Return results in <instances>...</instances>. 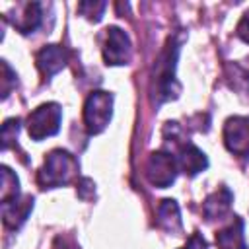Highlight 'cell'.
Listing matches in <instances>:
<instances>
[{
  "label": "cell",
  "mask_w": 249,
  "mask_h": 249,
  "mask_svg": "<svg viewBox=\"0 0 249 249\" xmlns=\"http://www.w3.org/2000/svg\"><path fill=\"white\" fill-rule=\"evenodd\" d=\"M224 144L239 158H249V117H230L224 124Z\"/></svg>",
  "instance_id": "6"
},
{
  "label": "cell",
  "mask_w": 249,
  "mask_h": 249,
  "mask_svg": "<svg viewBox=\"0 0 249 249\" xmlns=\"http://www.w3.org/2000/svg\"><path fill=\"white\" fill-rule=\"evenodd\" d=\"M231 200H233V195L228 187H220L216 193H212L204 204H202V212L208 220H220L224 218L228 212H230V206H231Z\"/></svg>",
  "instance_id": "11"
},
{
  "label": "cell",
  "mask_w": 249,
  "mask_h": 249,
  "mask_svg": "<svg viewBox=\"0 0 249 249\" xmlns=\"http://www.w3.org/2000/svg\"><path fill=\"white\" fill-rule=\"evenodd\" d=\"M216 243L218 249H247L241 218L233 216V222L216 233Z\"/></svg>",
  "instance_id": "12"
},
{
  "label": "cell",
  "mask_w": 249,
  "mask_h": 249,
  "mask_svg": "<svg viewBox=\"0 0 249 249\" xmlns=\"http://www.w3.org/2000/svg\"><path fill=\"white\" fill-rule=\"evenodd\" d=\"M105 45H103V60L105 64L111 66H119V64H126L130 60L132 54V47H130V39L128 35L121 29V27H107L105 29Z\"/></svg>",
  "instance_id": "5"
},
{
  "label": "cell",
  "mask_w": 249,
  "mask_h": 249,
  "mask_svg": "<svg viewBox=\"0 0 249 249\" xmlns=\"http://www.w3.org/2000/svg\"><path fill=\"white\" fill-rule=\"evenodd\" d=\"M2 70H4V78H2V97H6L8 91H10V82H12L10 78L16 76V74H12V70H10V66H8L6 60L2 62Z\"/></svg>",
  "instance_id": "20"
},
{
  "label": "cell",
  "mask_w": 249,
  "mask_h": 249,
  "mask_svg": "<svg viewBox=\"0 0 249 249\" xmlns=\"http://www.w3.org/2000/svg\"><path fill=\"white\" fill-rule=\"evenodd\" d=\"M177 171H179L177 158L171 156L169 152L158 150L150 154L148 163H146V177L154 187H160V189L169 187L175 181Z\"/></svg>",
  "instance_id": "4"
},
{
  "label": "cell",
  "mask_w": 249,
  "mask_h": 249,
  "mask_svg": "<svg viewBox=\"0 0 249 249\" xmlns=\"http://www.w3.org/2000/svg\"><path fill=\"white\" fill-rule=\"evenodd\" d=\"M237 37L241 39V41H245V43H249V10L243 14V18L239 19V23H237Z\"/></svg>",
  "instance_id": "19"
},
{
  "label": "cell",
  "mask_w": 249,
  "mask_h": 249,
  "mask_svg": "<svg viewBox=\"0 0 249 249\" xmlns=\"http://www.w3.org/2000/svg\"><path fill=\"white\" fill-rule=\"evenodd\" d=\"M175 54L177 47L167 45V49L161 54V60L158 62V76H156V88L160 93V99H169L171 97V86L175 82L173 78V68H175Z\"/></svg>",
  "instance_id": "8"
},
{
  "label": "cell",
  "mask_w": 249,
  "mask_h": 249,
  "mask_svg": "<svg viewBox=\"0 0 249 249\" xmlns=\"http://www.w3.org/2000/svg\"><path fill=\"white\" fill-rule=\"evenodd\" d=\"M179 249H208V245H206V239H204L198 231H195V233L187 239V243H185L183 247H179Z\"/></svg>",
  "instance_id": "18"
},
{
  "label": "cell",
  "mask_w": 249,
  "mask_h": 249,
  "mask_svg": "<svg viewBox=\"0 0 249 249\" xmlns=\"http://www.w3.org/2000/svg\"><path fill=\"white\" fill-rule=\"evenodd\" d=\"M19 132V119H8L2 124V148L6 150L10 146V142L18 136Z\"/></svg>",
  "instance_id": "17"
},
{
  "label": "cell",
  "mask_w": 249,
  "mask_h": 249,
  "mask_svg": "<svg viewBox=\"0 0 249 249\" xmlns=\"http://www.w3.org/2000/svg\"><path fill=\"white\" fill-rule=\"evenodd\" d=\"M105 8H107L105 2H82V4H78L80 14L86 16V18H89V19H95V21L101 19Z\"/></svg>",
  "instance_id": "16"
},
{
  "label": "cell",
  "mask_w": 249,
  "mask_h": 249,
  "mask_svg": "<svg viewBox=\"0 0 249 249\" xmlns=\"http://www.w3.org/2000/svg\"><path fill=\"white\" fill-rule=\"evenodd\" d=\"M78 173V161L76 158L66 150H53L47 158L43 167L39 169L37 181L43 189H56L68 185L74 175Z\"/></svg>",
  "instance_id": "1"
},
{
  "label": "cell",
  "mask_w": 249,
  "mask_h": 249,
  "mask_svg": "<svg viewBox=\"0 0 249 249\" xmlns=\"http://www.w3.org/2000/svg\"><path fill=\"white\" fill-rule=\"evenodd\" d=\"M14 27L19 31V33H33L39 23H41V4L37 2H27L21 6V16H16V18H10Z\"/></svg>",
  "instance_id": "13"
},
{
  "label": "cell",
  "mask_w": 249,
  "mask_h": 249,
  "mask_svg": "<svg viewBox=\"0 0 249 249\" xmlns=\"http://www.w3.org/2000/svg\"><path fill=\"white\" fill-rule=\"evenodd\" d=\"M66 60H68V53H66V49L60 47V45H45V47L39 49V53L35 54L37 68H39V72H41L45 78H51V76H54L56 72H60V70L66 66Z\"/></svg>",
  "instance_id": "7"
},
{
  "label": "cell",
  "mask_w": 249,
  "mask_h": 249,
  "mask_svg": "<svg viewBox=\"0 0 249 249\" xmlns=\"http://www.w3.org/2000/svg\"><path fill=\"white\" fill-rule=\"evenodd\" d=\"M62 121V109L58 103L49 101L33 109L27 117V132L33 140H43L47 136H53L60 130Z\"/></svg>",
  "instance_id": "2"
},
{
  "label": "cell",
  "mask_w": 249,
  "mask_h": 249,
  "mask_svg": "<svg viewBox=\"0 0 249 249\" xmlns=\"http://www.w3.org/2000/svg\"><path fill=\"white\" fill-rule=\"evenodd\" d=\"M177 163H179V169H181L183 173L191 175V177L208 167L206 156H204L195 144H191V142H187V144L181 146L179 156H177Z\"/></svg>",
  "instance_id": "10"
},
{
  "label": "cell",
  "mask_w": 249,
  "mask_h": 249,
  "mask_svg": "<svg viewBox=\"0 0 249 249\" xmlns=\"http://www.w3.org/2000/svg\"><path fill=\"white\" fill-rule=\"evenodd\" d=\"M19 195V179L18 175L8 167L2 165V189H0V200L8 202L12 198H18Z\"/></svg>",
  "instance_id": "15"
},
{
  "label": "cell",
  "mask_w": 249,
  "mask_h": 249,
  "mask_svg": "<svg viewBox=\"0 0 249 249\" xmlns=\"http://www.w3.org/2000/svg\"><path fill=\"white\" fill-rule=\"evenodd\" d=\"M158 222L167 231H179L181 230V214H179V206H177L175 200L165 198V200L160 202V206H158Z\"/></svg>",
  "instance_id": "14"
},
{
  "label": "cell",
  "mask_w": 249,
  "mask_h": 249,
  "mask_svg": "<svg viewBox=\"0 0 249 249\" xmlns=\"http://www.w3.org/2000/svg\"><path fill=\"white\" fill-rule=\"evenodd\" d=\"M33 208V198L31 196H23L21 200L19 198H12L8 202H2V218H4V224L12 230L19 228L25 218L29 216Z\"/></svg>",
  "instance_id": "9"
},
{
  "label": "cell",
  "mask_w": 249,
  "mask_h": 249,
  "mask_svg": "<svg viewBox=\"0 0 249 249\" xmlns=\"http://www.w3.org/2000/svg\"><path fill=\"white\" fill-rule=\"evenodd\" d=\"M113 115V95L109 91H91L84 103V124L89 134L101 132Z\"/></svg>",
  "instance_id": "3"
}]
</instances>
